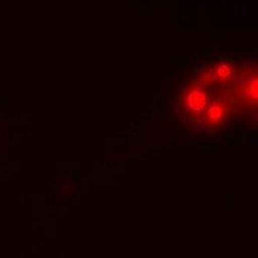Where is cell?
<instances>
[{
	"label": "cell",
	"mask_w": 258,
	"mask_h": 258,
	"mask_svg": "<svg viewBox=\"0 0 258 258\" xmlns=\"http://www.w3.org/2000/svg\"><path fill=\"white\" fill-rule=\"evenodd\" d=\"M211 101H212L211 94L202 86H187L180 94L181 110L188 117L204 119V114Z\"/></svg>",
	"instance_id": "cell-1"
},
{
	"label": "cell",
	"mask_w": 258,
	"mask_h": 258,
	"mask_svg": "<svg viewBox=\"0 0 258 258\" xmlns=\"http://www.w3.org/2000/svg\"><path fill=\"white\" fill-rule=\"evenodd\" d=\"M229 113V107L226 103H220V101H215L212 98V101L208 105L207 111L204 114V122L207 125H218L221 120H224V117L227 116Z\"/></svg>",
	"instance_id": "cell-2"
},
{
	"label": "cell",
	"mask_w": 258,
	"mask_h": 258,
	"mask_svg": "<svg viewBox=\"0 0 258 258\" xmlns=\"http://www.w3.org/2000/svg\"><path fill=\"white\" fill-rule=\"evenodd\" d=\"M257 76H254V79H249L248 82H245L240 86V100H243L248 105H252L255 108L257 105Z\"/></svg>",
	"instance_id": "cell-3"
},
{
	"label": "cell",
	"mask_w": 258,
	"mask_h": 258,
	"mask_svg": "<svg viewBox=\"0 0 258 258\" xmlns=\"http://www.w3.org/2000/svg\"><path fill=\"white\" fill-rule=\"evenodd\" d=\"M234 67L227 64V62H220L218 66H215V70H212V79L218 80L217 83H224V80H230L234 78Z\"/></svg>",
	"instance_id": "cell-4"
}]
</instances>
